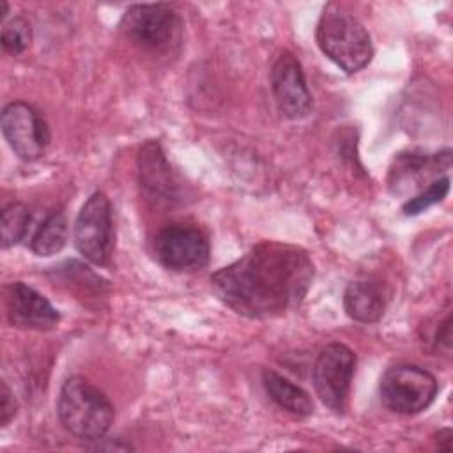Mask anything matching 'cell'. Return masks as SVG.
<instances>
[{"instance_id":"1","label":"cell","mask_w":453,"mask_h":453,"mask_svg":"<svg viewBox=\"0 0 453 453\" xmlns=\"http://www.w3.org/2000/svg\"><path fill=\"white\" fill-rule=\"evenodd\" d=\"M313 281L310 255L287 242L264 241L211 276L218 299L250 319H271L297 308Z\"/></svg>"},{"instance_id":"2","label":"cell","mask_w":453,"mask_h":453,"mask_svg":"<svg viewBox=\"0 0 453 453\" xmlns=\"http://www.w3.org/2000/svg\"><path fill=\"white\" fill-rule=\"evenodd\" d=\"M315 39L322 53L347 74L365 69L373 44L365 25L338 4H327L319 18Z\"/></svg>"},{"instance_id":"3","label":"cell","mask_w":453,"mask_h":453,"mask_svg":"<svg viewBox=\"0 0 453 453\" xmlns=\"http://www.w3.org/2000/svg\"><path fill=\"white\" fill-rule=\"evenodd\" d=\"M57 414L60 425L81 441H99L106 435L115 419L108 396L87 379L69 377L58 395Z\"/></svg>"},{"instance_id":"4","label":"cell","mask_w":453,"mask_h":453,"mask_svg":"<svg viewBox=\"0 0 453 453\" xmlns=\"http://www.w3.org/2000/svg\"><path fill=\"white\" fill-rule=\"evenodd\" d=\"M437 379L418 365H395L388 368L379 384L382 405L396 414H418L437 395Z\"/></svg>"},{"instance_id":"5","label":"cell","mask_w":453,"mask_h":453,"mask_svg":"<svg viewBox=\"0 0 453 453\" xmlns=\"http://www.w3.org/2000/svg\"><path fill=\"white\" fill-rule=\"evenodd\" d=\"M78 253L96 265H106L113 251L111 203L103 191L92 193L78 212L73 228Z\"/></svg>"},{"instance_id":"6","label":"cell","mask_w":453,"mask_h":453,"mask_svg":"<svg viewBox=\"0 0 453 453\" xmlns=\"http://www.w3.org/2000/svg\"><path fill=\"white\" fill-rule=\"evenodd\" d=\"M119 27L134 44L163 51L179 39L180 18L168 4H134L122 14Z\"/></svg>"},{"instance_id":"7","label":"cell","mask_w":453,"mask_h":453,"mask_svg":"<svg viewBox=\"0 0 453 453\" xmlns=\"http://www.w3.org/2000/svg\"><path fill=\"white\" fill-rule=\"evenodd\" d=\"M157 262L170 271H196L207 265L211 244L203 230L188 223H172L154 239Z\"/></svg>"},{"instance_id":"8","label":"cell","mask_w":453,"mask_h":453,"mask_svg":"<svg viewBox=\"0 0 453 453\" xmlns=\"http://www.w3.org/2000/svg\"><path fill=\"white\" fill-rule=\"evenodd\" d=\"M356 356L343 343L326 345L313 365V388L320 402L334 412L345 409L354 377Z\"/></svg>"},{"instance_id":"9","label":"cell","mask_w":453,"mask_h":453,"mask_svg":"<svg viewBox=\"0 0 453 453\" xmlns=\"http://www.w3.org/2000/svg\"><path fill=\"white\" fill-rule=\"evenodd\" d=\"M2 133L14 154L25 161L39 159L51 140L42 115L25 101L9 103L2 111Z\"/></svg>"},{"instance_id":"10","label":"cell","mask_w":453,"mask_h":453,"mask_svg":"<svg viewBox=\"0 0 453 453\" xmlns=\"http://www.w3.org/2000/svg\"><path fill=\"white\" fill-rule=\"evenodd\" d=\"M271 90L278 111L285 119H303L311 110V94L306 85L301 62L290 51H283L271 69Z\"/></svg>"},{"instance_id":"11","label":"cell","mask_w":453,"mask_h":453,"mask_svg":"<svg viewBox=\"0 0 453 453\" xmlns=\"http://www.w3.org/2000/svg\"><path fill=\"white\" fill-rule=\"evenodd\" d=\"M7 320L19 329L50 331L60 322L58 310L34 287L12 281L4 288Z\"/></svg>"},{"instance_id":"12","label":"cell","mask_w":453,"mask_h":453,"mask_svg":"<svg viewBox=\"0 0 453 453\" xmlns=\"http://www.w3.org/2000/svg\"><path fill=\"white\" fill-rule=\"evenodd\" d=\"M138 179L147 200L154 205H173L180 200V182L157 140H149L138 152Z\"/></svg>"},{"instance_id":"13","label":"cell","mask_w":453,"mask_h":453,"mask_svg":"<svg viewBox=\"0 0 453 453\" xmlns=\"http://www.w3.org/2000/svg\"><path fill=\"white\" fill-rule=\"evenodd\" d=\"M343 308L356 322L373 324L384 315L386 297L373 281H352L343 292Z\"/></svg>"},{"instance_id":"14","label":"cell","mask_w":453,"mask_h":453,"mask_svg":"<svg viewBox=\"0 0 453 453\" xmlns=\"http://www.w3.org/2000/svg\"><path fill=\"white\" fill-rule=\"evenodd\" d=\"M262 384L269 398L283 411L297 416H310L313 412V402L310 395L281 373L265 368L262 372Z\"/></svg>"},{"instance_id":"15","label":"cell","mask_w":453,"mask_h":453,"mask_svg":"<svg viewBox=\"0 0 453 453\" xmlns=\"http://www.w3.org/2000/svg\"><path fill=\"white\" fill-rule=\"evenodd\" d=\"M449 150L446 149L441 154L435 156H428V154H416V152H409V154H400L395 159V166L391 168V175L393 179L389 180L391 188H395L398 191L400 186H411V182H419V179L425 175V170H441L442 166L448 168L449 166Z\"/></svg>"},{"instance_id":"16","label":"cell","mask_w":453,"mask_h":453,"mask_svg":"<svg viewBox=\"0 0 453 453\" xmlns=\"http://www.w3.org/2000/svg\"><path fill=\"white\" fill-rule=\"evenodd\" d=\"M67 219L62 211H51L32 237V251L39 257H51L67 242Z\"/></svg>"},{"instance_id":"17","label":"cell","mask_w":453,"mask_h":453,"mask_svg":"<svg viewBox=\"0 0 453 453\" xmlns=\"http://www.w3.org/2000/svg\"><path fill=\"white\" fill-rule=\"evenodd\" d=\"M28 223H30V212L21 202H12L5 205L2 211V221H0L2 248H11L18 244L28 230Z\"/></svg>"},{"instance_id":"18","label":"cell","mask_w":453,"mask_h":453,"mask_svg":"<svg viewBox=\"0 0 453 453\" xmlns=\"http://www.w3.org/2000/svg\"><path fill=\"white\" fill-rule=\"evenodd\" d=\"M449 191V177L444 175V177H437L434 179L423 191H419L418 195L411 196L403 205H402V211L403 214L407 216H418L419 212L426 211L428 207L442 202L446 198Z\"/></svg>"},{"instance_id":"19","label":"cell","mask_w":453,"mask_h":453,"mask_svg":"<svg viewBox=\"0 0 453 453\" xmlns=\"http://www.w3.org/2000/svg\"><path fill=\"white\" fill-rule=\"evenodd\" d=\"M2 48L11 55L23 53L32 42V27L25 16H14L2 27Z\"/></svg>"},{"instance_id":"20","label":"cell","mask_w":453,"mask_h":453,"mask_svg":"<svg viewBox=\"0 0 453 453\" xmlns=\"http://www.w3.org/2000/svg\"><path fill=\"white\" fill-rule=\"evenodd\" d=\"M16 411H18V403H16L14 393L2 380V384H0V425L5 426L16 416Z\"/></svg>"},{"instance_id":"21","label":"cell","mask_w":453,"mask_h":453,"mask_svg":"<svg viewBox=\"0 0 453 453\" xmlns=\"http://www.w3.org/2000/svg\"><path fill=\"white\" fill-rule=\"evenodd\" d=\"M451 441H453V432L451 428H442L437 434V448L449 451L451 449Z\"/></svg>"}]
</instances>
